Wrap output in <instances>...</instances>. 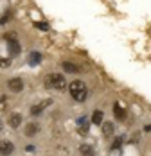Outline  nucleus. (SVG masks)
Here are the masks:
<instances>
[{
  "label": "nucleus",
  "mask_w": 151,
  "mask_h": 156,
  "mask_svg": "<svg viewBox=\"0 0 151 156\" xmlns=\"http://www.w3.org/2000/svg\"><path fill=\"white\" fill-rule=\"evenodd\" d=\"M68 92H70V95L74 97L77 102H83L85 99H87V84L83 83V81H72L70 83V86H68Z\"/></svg>",
  "instance_id": "obj_2"
},
{
  "label": "nucleus",
  "mask_w": 151,
  "mask_h": 156,
  "mask_svg": "<svg viewBox=\"0 0 151 156\" xmlns=\"http://www.w3.org/2000/svg\"><path fill=\"white\" fill-rule=\"evenodd\" d=\"M121 144H122V136H119L117 140L113 142V149H119V147H121Z\"/></svg>",
  "instance_id": "obj_18"
},
{
  "label": "nucleus",
  "mask_w": 151,
  "mask_h": 156,
  "mask_svg": "<svg viewBox=\"0 0 151 156\" xmlns=\"http://www.w3.org/2000/svg\"><path fill=\"white\" fill-rule=\"evenodd\" d=\"M34 25H36V27H38V29H40V31H49V25H47V23H43V22H40V23H38V22H36V23H34Z\"/></svg>",
  "instance_id": "obj_16"
},
{
  "label": "nucleus",
  "mask_w": 151,
  "mask_h": 156,
  "mask_svg": "<svg viewBox=\"0 0 151 156\" xmlns=\"http://www.w3.org/2000/svg\"><path fill=\"white\" fill-rule=\"evenodd\" d=\"M20 124H22V115L20 113H11L9 115V126L13 129H16V127H20Z\"/></svg>",
  "instance_id": "obj_6"
},
{
  "label": "nucleus",
  "mask_w": 151,
  "mask_h": 156,
  "mask_svg": "<svg viewBox=\"0 0 151 156\" xmlns=\"http://www.w3.org/2000/svg\"><path fill=\"white\" fill-rule=\"evenodd\" d=\"M43 83H45V88H49V90L63 92V90L67 88V81H65V77H63L61 74H49Z\"/></svg>",
  "instance_id": "obj_1"
},
{
  "label": "nucleus",
  "mask_w": 151,
  "mask_h": 156,
  "mask_svg": "<svg viewBox=\"0 0 151 156\" xmlns=\"http://www.w3.org/2000/svg\"><path fill=\"white\" fill-rule=\"evenodd\" d=\"M11 59L9 58H0V68H9L11 66Z\"/></svg>",
  "instance_id": "obj_15"
},
{
  "label": "nucleus",
  "mask_w": 151,
  "mask_h": 156,
  "mask_svg": "<svg viewBox=\"0 0 151 156\" xmlns=\"http://www.w3.org/2000/svg\"><path fill=\"white\" fill-rule=\"evenodd\" d=\"M42 61V54L40 52H31L29 54V65H38Z\"/></svg>",
  "instance_id": "obj_12"
},
{
  "label": "nucleus",
  "mask_w": 151,
  "mask_h": 156,
  "mask_svg": "<svg viewBox=\"0 0 151 156\" xmlns=\"http://www.w3.org/2000/svg\"><path fill=\"white\" fill-rule=\"evenodd\" d=\"M61 66H63V70L68 72V74H77V72H79V68L76 66L74 63H70V61H63L61 63Z\"/></svg>",
  "instance_id": "obj_9"
},
{
  "label": "nucleus",
  "mask_w": 151,
  "mask_h": 156,
  "mask_svg": "<svg viewBox=\"0 0 151 156\" xmlns=\"http://www.w3.org/2000/svg\"><path fill=\"white\" fill-rule=\"evenodd\" d=\"M6 101H7V99H6V95H2V97H0V108H4V106H6Z\"/></svg>",
  "instance_id": "obj_19"
},
{
  "label": "nucleus",
  "mask_w": 151,
  "mask_h": 156,
  "mask_svg": "<svg viewBox=\"0 0 151 156\" xmlns=\"http://www.w3.org/2000/svg\"><path fill=\"white\" fill-rule=\"evenodd\" d=\"M7 88L13 92V94H20L22 90H24V81L20 77H13L7 81Z\"/></svg>",
  "instance_id": "obj_3"
},
{
  "label": "nucleus",
  "mask_w": 151,
  "mask_h": 156,
  "mask_svg": "<svg viewBox=\"0 0 151 156\" xmlns=\"http://www.w3.org/2000/svg\"><path fill=\"white\" fill-rule=\"evenodd\" d=\"M43 106H42V104H36V106H32V108H31V115H32V117H40V115H42V113H43Z\"/></svg>",
  "instance_id": "obj_14"
},
{
  "label": "nucleus",
  "mask_w": 151,
  "mask_h": 156,
  "mask_svg": "<svg viewBox=\"0 0 151 156\" xmlns=\"http://www.w3.org/2000/svg\"><path fill=\"white\" fill-rule=\"evenodd\" d=\"M144 129H146V131H148V133H149V131H151V126H146V127H144Z\"/></svg>",
  "instance_id": "obj_20"
},
{
  "label": "nucleus",
  "mask_w": 151,
  "mask_h": 156,
  "mask_svg": "<svg viewBox=\"0 0 151 156\" xmlns=\"http://www.w3.org/2000/svg\"><path fill=\"white\" fill-rule=\"evenodd\" d=\"M9 43H7V48H9V54L11 56H18L20 54V43L16 41V38L15 40H7Z\"/></svg>",
  "instance_id": "obj_5"
},
{
  "label": "nucleus",
  "mask_w": 151,
  "mask_h": 156,
  "mask_svg": "<svg viewBox=\"0 0 151 156\" xmlns=\"http://www.w3.org/2000/svg\"><path fill=\"white\" fill-rule=\"evenodd\" d=\"M0 131H2V120H0Z\"/></svg>",
  "instance_id": "obj_21"
},
{
  "label": "nucleus",
  "mask_w": 151,
  "mask_h": 156,
  "mask_svg": "<svg viewBox=\"0 0 151 156\" xmlns=\"http://www.w3.org/2000/svg\"><path fill=\"white\" fill-rule=\"evenodd\" d=\"M38 131H40V126L38 124H27L24 133H25L27 136H34V135H38Z\"/></svg>",
  "instance_id": "obj_10"
},
{
  "label": "nucleus",
  "mask_w": 151,
  "mask_h": 156,
  "mask_svg": "<svg viewBox=\"0 0 151 156\" xmlns=\"http://www.w3.org/2000/svg\"><path fill=\"white\" fill-rule=\"evenodd\" d=\"M7 20H11V13H6V15L2 16V18H0V23H6Z\"/></svg>",
  "instance_id": "obj_17"
},
{
  "label": "nucleus",
  "mask_w": 151,
  "mask_h": 156,
  "mask_svg": "<svg viewBox=\"0 0 151 156\" xmlns=\"http://www.w3.org/2000/svg\"><path fill=\"white\" fill-rule=\"evenodd\" d=\"M113 113H115V119H117V120H124V119H126V111L122 109V106L119 102L113 104Z\"/></svg>",
  "instance_id": "obj_7"
},
{
  "label": "nucleus",
  "mask_w": 151,
  "mask_h": 156,
  "mask_svg": "<svg viewBox=\"0 0 151 156\" xmlns=\"http://www.w3.org/2000/svg\"><path fill=\"white\" fill-rule=\"evenodd\" d=\"M13 151H15L13 142L0 140V156H9V154H13Z\"/></svg>",
  "instance_id": "obj_4"
},
{
  "label": "nucleus",
  "mask_w": 151,
  "mask_h": 156,
  "mask_svg": "<svg viewBox=\"0 0 151 156\" xmlns=\"http://www.w3.org/2000/svg\"><path fill=\"white\" fill-rule=\"evenodd\" d=\"M92 122H94V124H101V122H103V111L95 109V111L92 113Z\"/></svg>",
  "instance_id": "obj_13"
},
{
  "label": "nucleus",
  "mask_w": 151,
  "mask_h": 156,
  "mask_svg": "<svg viewBox=\"0 0 151 156\" xmlns=\"http://www.w3.org/2000/svg\"><path fill=\"white\" fill-rule=\"evenodd\" d=\"M113 133H115L113 122H105V124H103V135H105V136H112Z\"/></svg>",
  "instance_id": "obj_11"
},
{
  "label": "nucleus",
  "mask_w": 151,
  "mask_h": 156,
  "mask_svg": "<svg viewBox=\"0 0 151 156\" xmlns=\"http://www.w3.org/2000/svg\"><path fill=\"white\" fill-rule=\"evenodd\" d=\"M79 153L83 156H95V153H94V147L92 145H88V144H81L79 145Z\"/></svg>",
  "instance_id": "obj_8"
}]
</instances>
